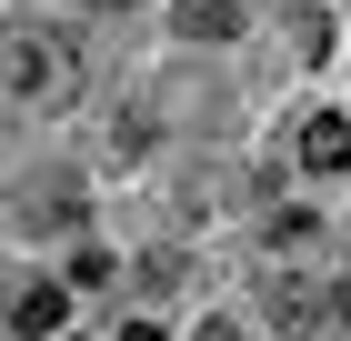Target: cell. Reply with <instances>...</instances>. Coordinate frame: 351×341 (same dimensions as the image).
Segmentation results:
<instances>
[{
  "instance_id": "1",
  "label": "cell",
  "mask_w": 351,
  "mask_h": 341,
  "mask_svg": "<svg viewBox=\"0 0 351 341\" xmlns=\"http://www.w3.org/2000/svg\"><path fill=\"white\" fill-rule=\"evenodd\" d=\"M0 80H10V101H40V110H60L71 91H81V40L60 21H30V30H10L0 40Z\"/></svg>"
},
{
  "instance_id": "2",
  "label": "cell",
  "mask_w": 351,
  "mask_h": 341,
  "mask_svg": "<svg viewBox=\"0 0 351 341\" xmlns=\"http://www.w3.org/2000/svg\"><path fill=\"white\" fill-rule=\"evenodd\" d=\"M301 171H322V181L351 171V110H311L301 121Z\"/></svg>"
},
{
  "instance_id": "3",
  "label": "cell",
  "mask_w": 351,
  "mask_h": 341,
  "mask_svg": "<svg viewBox=\"0 0 351 341\" xmlns=\"http://www.w3.org/2000/svg\"><path fill=\"white\" fill-rule=\"evenodd\" d=\"M60 321H71V281H21V291H10V331L60 341Z\"/></svg>"
},
{
  "instance_id": "4",
  "label": "cell",
  "mask_w": 351,
  "mask_h": 341,
  "mask_svg": "<svg viewBox=\"0 0 351 341\" xmlns=\"http://www.w3.org/2000/svg\"><path fill=\"white\" fill-rule=\"evenodd\" d=\"M271 291V311H281V331H322L331 321V291L311 281V271H281V281H261Z\"/></svg>"
},
{
  "instance_id": "5",
  "label": "cell",
  "mask_w": 351,
  "mask_h": 341,
  "mask_svg": "<svg viewBox=\"0 0 351 341\" xmlns=\"http://www.w3.org/2000/svg\"><path fill=\"white\" fill-rule=\"evenodd\" d=\"M281 21H291V51H301V60H331V51H341V30H331V10H322V0H291Z\"/></svg>"
},
{
  "instance_id": "6",
  "label": "cell",
  "mask_w": 351,
  "mask_h": 341,
  "mask_svg": "<svg viewBox=\"0 0 351 341\" xmlns=\"http://www.w3.org/2000/svg\"><path fill=\"white\" fill-rule=\"evenodd\" d=\"M241 30V0H181V40H231Z\"/></svg>"
},
{
  "instance_id": "7",
  "label": "cell",
  "mask_w": 351,
  "mask_h": 341,
  "mask_svg": "<svg viewBox=\"0 0 351 341\" xmlns=\"http://www.w3.org/2000/svg\"><path fill=\"white\" fill-rule=\"evenodd\" d=\"M141 151H151V121H141V110H121V121L101 131V161H141Z\"/></svg>"
},
{
  "instance_id": "8",
  "label": "cell",
  "mask_w": 351,
  "mask_h": 341,
  "mask_svg": "<svg viewBox=\"0 0 351 341\" xmlns=\"http://www.w3.org/2000/svg\"><path fill=\"white\" fill-rule=\"evenodd\" d=\"M121 341H161V321H131V331H121Z\"/></svg>"
},
{
  "instance_id": "9",
  "label": "cell",
  "mask_w": 351,
  "mask_h": 341,
  "mask_svg": "<svg viewBox=\"0 0 351 341\" xmlns=\"http://www.w3.org/2000/svg\"><path fill=\"white\" fill-rule=\"evenodd\" d=\"M201 341H241V331H231V321H201Z\"/></svg>"
},
{
  "instance_id": "10",
  "label": "cell",
  "mask_w": 351,
  "mask_h": 341,
  "mask_svg": "<svg viewBox=\"0 0 351 341\" xmlns=\"http://www.w3.org/2000/svg\"><path fill=\"white\" fill-rule=\"evenodd\" d=\"M331 311H341V321H351V271H341V291H331Z\"/></svg>"
},
{
  "instance_id": "11",
  "label": "cell",
  "mask_w": 351,
  "mask_h": 341,
  "mask_svg": "<svg viewBox=\"0 0 351 341\" xmlns=\"http://www.w3.org/2000/svg\"><path fill=\"white\" fill-rule=\"evenodd\" d=\"M101 10H131V0H101Z\"/></svg>"
},
{
  "instance_id": "12",
  "label": "cell",
  "mask_w": 351,
  "mask_h": 341,
  "mask_svg": "<svg viewBox=\"0 0 351 341\" xmlns=\"http://www.w3.org/2000/svg\"><path fill=\"white\" fill-rule=\"evenodd\" d=\"M60 341H81V331H60Z\"/></svg>"
}]
</instances>
